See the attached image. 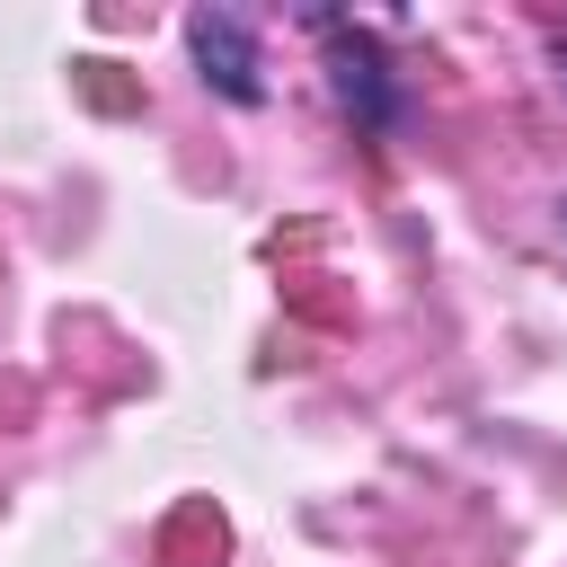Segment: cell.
I'll return each instance as SVG.
<instances>
[{
	"instance_id": "1",
	"label": "cell",
	"mask_w": 567,
	"mask_h": 567,
	"mask_svg": "<svg viewBox=\"0 0 567 567\" xmlns=\"http://www.w3.org/2000/svg\"><path fill=\"white\" fill-rule=\"evenodd\" d=\"M186 44H195V71L230 97V106H257L266 97V62H257V35L239 9H195L186 18Z\"/></svg>"
},
{
	"instance_id": "2",
	"label": "cell",
	"mask_w": 567,
	"mask_h": 567,
	"mask_svg": "<svg viewBox=\"0 0 567 567\" xmlns=\"http://www.w3.org/2000/svg\"><path fill=\"white\" fill-rule=\"evenodd\" d=\"M328 89H337V106H346L354 124H372V133H390V124H399L390 62H381V44H372V35H354V27H328Z\"/></svg>"
},
{
	"instance_id": "3",
	"label": "cell",
	"mask_w": 567,
	"mask_h": 567,
	"mask_svg": "<svg viewBox=\"0 0 567 567\" xmlns=\"http://www.w3.org/2000/svg\"><path fill=\"white\" fill-rule=\"evenodd\" d=\"M558 80H567V53H558Z\"/></svg>"
}]
</instances>
